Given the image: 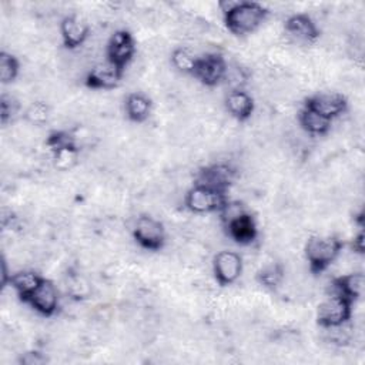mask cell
I'll list each match as a JSON object with an SVG mask.
<instances>
[{"instance_id":"6da1fadb","label":"cell","mask_w":365,"mask_h":365,"mask_svg":"<svg viewBox=\"0 0 365 365\" xmlns=\"http://www.w3.org/2000/svg\"><path fill=\"white\" fill-rule=\"evenodd\" d=\"M218 7L224 14L227 29L237 36L255 31L268 16V10L255 1L222 0L218 3Z\"/></svg>"},{"instance_id":"7a4b0ae2","label":"cell","mask_w":365,"mask_h":365,"mask_svg":"<svg viewBox=\"0 0 365 365\" xmlns=\"http://www.w3.org/2000/svg\"><path fill=\"white\" fill-rule=\"evenodd\" d=\"M344 242L332 235H314L305 244V258L312 274H321L341 255Z\"/></svg>"},{"instance_id":"3957f363","label":"cell","mask_w":365,"mask_h":365,"mask_svg":"<svg viewBox=\"0 0 365 365\" xmlns=\"http://www.w3.org/2000/svg\"><path fill=\"white\" fill-rule=\"evenodd\" d=\"M133 237L144 250L158 251L165 244V228L160 220L141 215L134 224Z\"/></svg>"},{"instance_id":"277c9868","label":"cell","mask_w":365,"mask_h":365,"mask_svg":"<svg viewBox=\"0 0 365 365\" xmlns=\"http://www.w3.org/2000/svg\"><path fill=\"white\" fill-rule=\"evenodd\" d=\"M106 58L125 71V67L135 56V41L128 30H117L111 34L106 46Z\"/></svg>"},{"instance_id":"5b68a950","label":"cell","mask_w":365,"mask_h":365,"mask_svg":"<svg viewBox=\"0 0 365 365\" xmlns=\"http://www.w3.org/2000/svg\"><path fill=\"white\" fill-rule=\"evenodd\" d=\"M351 315L352 302L338 294H332L319 304L317 319L322 328H329L348 322L351 319Z\"/></svg>"},{"instance_id":"8992f818","label":"cell","mask_w":365,"mask_h":365,"mask_svg":"<svg viewBox=\"0 0 365 365\" xmlns=\"http://www.w3.org/2000/svg\"><path fill=\"white\" fill-rule=\"evenodd\" d=\"M225 202V192H218L201 185H194L185 194V207L195 214L220 211Z\"/></svg>"},{"instance_id":"52a82bcc","label":"cell","mask_w":365,"mask_h":365,"mask_svg":"<svg viewBox=\"0 0 365 365\" xmlns=\"http://www.w3.org/2000/svg\"><path fill=\"white\" fill-rule=\"evenodd\" d=\"M227 71V61L217 53H207L198 57L192 76L207 87H214L224 80Z\"/></svg>"},{"instance_id":"ba28073f","label":"cell","mask_w":365,"mask_h":365,"mask_svg":"<svg viewBox=\"0 0 365 365\" xmlns=\"http://www.w3.org/2000/svg\"><path fill=\"white\" fill-rule=\"evenodd\" d=\"M124 70L118 68L107 58L91 66L86 74V86L93 90H111L123 78Z\"/></svg>"},{"instance_id":"9c48e42d","label":"cell","mask_w":365,"mask_h":365,"mask_svg":"<svg viewBox=\"0 0 365 365\" xmlns=\"http://www.w3.org/2000/svg\"><path fill=\"white\" fill-rule=\"evenodd\" d=\"M212 269L217 282L221 287H227L234 284L240 278L242 272V259L235 251H220L214 257Z\"/></svg>"},{"instance_id":"30bf717a","label":"cell","mask_w":365,"mask_h":365,"mask_svg":"<svg viewBox=\"0 0 365 365\" xmlns=\"http://www.w3.org/2000/svg\"><path fill=\"white\" fill-rule=\"evenodd\" d=\"M235 178V170L225 164L217 163L208 167H204L197 177L195 185H201L218 192H225L227 188L232 184Z\"/></svg>"},{"instance_id":"8fae6325","label":"cell","mask_w":365,"mask_h":365,"mask_svg":"<svg viewBox=\"0 0 365 365\" xmlns=\"http://www.w3.org/2000/svg\"><path fill=\"white\" fill-rule=\"evenodd\" d=\"M304 106L332 121L346 111L348 101L341 93H318L308 97Z\"/></svg>"},{"instance_id":"7c38bea8","label":"cell","mask_w":365,"mask_h":365,"mask_svg":"<svg viewBox=\"0 0 365 365\" xmlns=\"http://www.w3.org/2000/svg\"><path fill=\"white\" fill-rule=\"evenodd\" d=\"M43 317H51L58 308V291L50 279H43L40 285L24 301Z\"/></svg>"},{"instance_id":"4fadbf2b","label":"cell","mask_w":365,"mask_h":365,"mask_svg":"<svg viewBox=\"0 0 365 365\" xmlns=\"http://www.w3.org/2000/svg\"><path fill=\"white\" fill-rule=\"evenodd\" d=\"M60 36L68 50H74L86 43L90 36L88 23L78 14H68L60 23Z\"/></svg>"},{"instance_id":"5bb4252c","label":"cell","mask_w":365,"mask_h":365,"mask_svg":"<svg viewBox=\"0 0 365 365\" xmlns=\"http://www.w3.org/2000/svg\"><path fill=\"white\" fill-rule=\"evenodd\" d=\"M224 227L227 230L228 237L241 245H248L254 242L258 235L255 220L247 211L224 224Z\"/></svg>"},{"instance_id":"9a60e30c","label":"cell","mask_w":365,"mask_h":365,"mask_svg":"<svg viewBox=\"0 0 365 365\" xmlns=\"http://www.w3.org/2000/svg\"><path fill=\"white\" fill-rule=\"evenodd\" d=\"M285 31L289 37L301 43H312L319 36L318 27L314 20L304 13L289 16L285 21Z\"/></svg>"},{"instance_id":"2e32d148","label":"cell","mask_w":365,"mask_h":365,"mask_svg":"<svg viewBox=\"0 0 365 365\" xmlns=\"http://www.w3.org/2000/svg\"><path fill=\"white\" fill-rule=\"evenodd\" d=\"M365 285V275L361 271L344 274L332 281V288L335 289L334 294H338L348 299L349 302H355L361 298Z\"/></svg>"},{"instance_id":"e0dca14e","label":"cell","mask_w":365,"mask_h":365,"mask_svg":"<svg viewBox=\"0 0 365 365\" xmlns=\"http://www.w3.org/2000/svg\"><path fill=\"white\" fill-rule=\"evenodd\" d=\"M225 107L231 117L238 121L248 120L255 108L254 98L244 90H231L225 97Z\"/></svg>"},{"instance_id":"ac0fdd59","label":"cell","mask_w":365,"mask_h":365,"mask_svg":"<svg viewBox=\"0 0 365 365\" xmlns=\"http://www.w3.org/2000/svg\"><path fill=\"white\" fill-rule=\"evenodd\" d=\"M301 127L311 135H325L331 130L332 121L304 106L298 115Z\"/></svg>"},{"instance_id":"d6986e66","label":"cell","mask_w":365,"mask_h":365,"mask_svg":"<svg viewBox=\"0 0 365 365\" xmlns=\"http://www.w3.org/2000/svg\"><path fill=\"white\" fill-rule=\"evenodd\" d=\"M43 279L44 278L34 271H19L16 274H11L9 284L24 302Z\"/></svg>"},{"instance_id":"ffe728a7","label":"cell","mask_w":365,"mask_h":365,"mask_svg":"<svg viewBox=\"0 0 365 365\" xmlns=\"http://www.w3.org/2000/svg\"><path fill=\"white\" fill-rule=\"evenodd\" d=\"M151 100L141 93H131L125 98V114L130 121L143 123L151 113Z\"/></svg>"},{"instance_id":"44dd1931","label":"cell","mask_w":365,"mask_h":365,"mask_svg":"<svg viewBox=\"0 0 365 365\" xmlns=\"http://www.w3.org/2000/svg\"><path fill=\"white\" fill-rule=\"evenodd\" d=\"M51 154H53L54 167L58 171H68L77 164L78 155H80V148H78L77 143H71V144L60 145V147L51 150Z\"/></svg>"},{"instance_id":"7402d4cb","label":"cell","mask_w":365,"mask_h":365,"mask_svg":"<svg viewBox=\"0 0 365 365\" xmlns=\"http://www.w3.org/2000/svg\"><path fill=\"white\" fill-rule=\"evenodd\" d=\"M197 61H198V57L187 47H178L171 53L173 66L184 74H191L192 76V73L195 70V66H197Z\"/></svg>"},{"instance_id":"603a6c76","label":"cell","mask_w":365,"mask_h":365,"mask_svg":"<svg viewBox=\"0 0 365 365\" xmlns=\"http://www.w3.org/2000/svg\"><path fill=\"white\" fill-rule=\"evenodd\" d=\"M284 277H285L284 268L279 264H272V265L264 267L258 272L257 278H258V281L262 287H265L268 289H275V288L279 287Z\"/></svg>"},{"instance_id":"cb8c5ba5","label":"cell","mask_w":365,"mask_h":365,"mask_svg":"<svg viewBox=\"0 0 365 365\" xmlns=\"http://www.w3.org/2000/svg\"><path fill=\"white\" fill-rule=\"evenodd\" d=\"M19 70H20L19 60L13 54H10L7 51H1L0 53V80H1V83L7 84V83L14 81L19 76Z\"/></svg>"},{"instance_id":"d4e9b609","label":"cell","mask_w":365,"mask_h":365,"mask_svg":"<svg viewBox=\"0 0 365 365\" xmlns=\"http://www.w3.org/2000/svg\"><path fill=\"white\" fill-rule=\"evenodd\" d=\"M50 107L44 101L31 103L24 111V120L31 125H43L48 121Z\"/></svg>"},{"instance_id":"484cf974","label":"cell","mask_w":365,"mask_h":365,"mask_svg":"<svg viewBox=\"0 0 365 365\" xmlns=\"http://www.w3.org/2000/svg\"><path fill=\"white\" fill-rule=\"evenodd\" d=\"M19 108H20V104H19V101L13 96L3 94L1 100H0L1 123L7 124L10 120H13L16 117V114L19 113Z\"/></svg>"},{"instance_id":"4316f807","label":"cell","mask_w":365,"mask_h":365,"mask_svg":"<svg viewBox=\"0 0 365 365\" xmlns=\"http://www.w3.org/2000/svg\"><path fill=\"white\" fill-rule=\"evenodd\" d=\"M67 289L70 295L76 299L86 298L90 294V285L88 282L81 277H73L67 285Z\"/></svg>"},{"instance_id":"83f0119b","label":"cell","mask_w":365,"mask_h":365,"mask_svg":"<svg viewBox=\"0 0 365 365\" xmlns=\"http://www.w3.org/2000/svg\"><path fill=\"white\" fill-rule=\"evenodd\" d=\"M20 364H23V365H43V364H46L48 359H47V356L43 354V352H40V351H27V352H24L21 356H20Z\"/></svg>"},{"instance_id":"f1b7e54d","label":"cell","mask_w":365,"mask_h":365,"mask_svg":"<svg viewBox=\"0 0 365 365\" xmlns=\"http://www.w3.org/2000/svg\"><path fill=\"white\" fill-rule=\"evenodd\" d=\"M351 248L356 254H364V232L362 231L354 238V241L351 242Z\"/></svg>"},{"instance_id":"f546056e","label":"cell","mask_w":365,"mask_h":365,"mask_svg":"<svg viewBox=\"0 0 365 365\" xmlns=\"http://www.w3.org/2000/svg\"><path fill=\"white\" fill-rule=\"evenodd\" d=\"M10 277H11V274H9L7 262H6V259L3 258V259H1V287H6V285L9 284Z\"/></svg>"}]
</instances>
